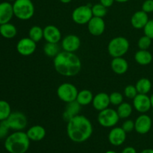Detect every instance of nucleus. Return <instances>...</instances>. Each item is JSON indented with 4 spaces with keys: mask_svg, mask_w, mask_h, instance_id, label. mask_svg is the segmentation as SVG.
Listing matches in <instances>:
<instances>
[{
    "mask_svg": "<svg viewBox=\"0 0 153 153\" xmlns=\"http://www.w3.org/2000/svg\"><path fill=\"white\" fill-rule=\"evenodd\" d=\"M67 135L75 143H83L91 137L93 126L88 118L78 114L67 122Z\"/></svg>",
    "mask_w": 153,
    "mask_h": 153,
    "instance_id": "obj_1",
    "label": "nucleus"
},
{
    "mask_svg": "<svg viewBox=\"0 0 153 153\" xmlns=\"http://www.w3.org/2000/svg\"><path fill=\"white\" fill-rule=\"evenodd\" d=\"M54 67L57 73L67 77L75 76L82 69V62L74 52H60L54 58Z\"/></svg>",
    "mask_w": 153,
    "mask_h": 153,
    "instance_id": "obj_2",
    "label": "nucleus"
},
{
    "mask_svg": "<svg viewBox=\"0 0 153 153\" xmlns=\"http://www.w3.org/2000/svg\"><path fill=\"white\" fill-rule=\"evenodd\" d=\"M30 139L26 132L15 131L4 141V148L9 153H25L29 149Z\"/></svg>",
    "mask_w": 153,
    "mask_h": 153,
    "instance_id": "obj_3",
    "label": "nucleus"
},
{
    "mask_svg": "<svg viewBox=\"0 0 153 153\" xmlns=\"http://www.w3.org/2000/svg\"><path fill=\"white\" fill-rule=\"evenodd\" d=\"M13 14L21 20L30 19L34 13V5L31 0H16L13 4Z\"/></svg>",
    "mask_w": 153,
    "mask_h": 153,
    "instance_id": "obj_4",
    "label": "nucleus"
},
{
    "mask_svg": "<svg viewBox=\"0 0 153 153\" xmlns=\"http://www.w3.org/2000/svg\"><path fill=\"white\" fill-rule=\"evenodd\" d=\"M129 49V42L123 37H117L111 40L108 46L109 55L113 58L123 57Z\"/></svg>",
    "mask_w": 153,
    "mask_h": 153,
    "instance_id": "obj_5",
    "label": "nucleus"
},
{
    "mask_svg": "<svg viewBox=\"0 0 153 153\" xmlns=\"http://www.w3.org/2000/svg\"><path fill=\"white\" fill-rule=\"evenodd\" d=\"M97 120L99 123L102 126L105 128H111L115 126L119 122L120 117L117 111L108 108L100 111Z\"/></svg>",
    "mask_w": 153,
    "mask_h": 153,
    "instance_id": "obj_6",
    "label": "nucleus"
},
{
    "mask_svg": "<svg viewBox=\"0 0 153 153\" xmlns=\"http://www.w3.org/2000/svg\"><path fill=\"white\" fill-rule=\"evenodd\" d=\"M78 94L77 88L70 83L61 84L57 90V95L60 100L67 103L76 101Z\"/></svg>",
    "mask_w": 153,
    "mask_h": 153,
    "instance_id": "obj_7",
    "label": "nucleus"
},
{
    "mask_svg": "<svg viewBox=\"0 0 153 153\" xmlns=\"http://www.w3.org/2000/svg\"><path fill=\"white\" fill-rule=\"evenodd\" d=\"M91 7L89 5H81L74 9L72 13V19L73 22L79 25L88 24L93 17Z\"/></svg>",
    "mask_w": 153,
    "mask_h": 153,
    "instance_id": "obj_8",
    "label": "nucleus"
},
{
    "mask_svg": "<svg viewBox=\"0 0 153 153\" xmlns=\"http://www.w3.org/2000/svg\"><path fill=\"white\" fill-rule=\"evenodd\" d=\"M6 120L10 129L14 131H22L26 128L28 124L26 116L20 111L11 112Z\"/></svg>",
    "mask_w": 153,
    "mask_h": 153,
    "instance_id": "obj_9",
    "label": "nucleus"
},
{
    "mask_svg": "<svg viewBox=\"0 0 153 153\" xmlns=\"http://www.w3.org/2000/svg\"><path fill=\"white\" fill-rule=\"evenodd\" d=\"M35 42L30 37H24L20 39L16 44V50L23 56H29L36 50L37 45Z\"/></svg>",
    "mask_w": 153,
    "mask_h": 153,
    "instance_id": "obj_10",
    "label": "nucleus"
},
{
    "mask_svg": "<svg viewBox=\"0 0 153 153\" xmlns=\"http://www.w3.org/2000/svg\"><path fill=\"white\" fill-rule=\"evenodd\" d=\"M133 106L137 111L141 114H145L152 108L150 97L147 94H137L133 99Z\"/></svg>",
    "mask_w": 153,
    "mask_h": 153,
    "instance_id": "obj_11",
    "label": "nucleus"
},
{
    "mask_svg": "<svg viewBox=\"0 0 153 153\" xmlns=\"http://www.w3.org/2000/svg\"><path fill=\"white\" fill-rule=\"evenodd\" d=\"M152 120L149 115L142 114L134 121V130L138 134H145L150 131L152 128Z\"/></svg>",
    "mask_w": 153,
    "mask_h": 153,
    "instance_id": "obj_12",
    "label": "nucleus"
},
{
    "mask_svg": "<svg viewBox=\"0 0 153 153\" xmlns=\"http://www.w3.org/2000/svg\"><path fill=\"white\" fill-rule=\"evenodd\" d=\"M81 46V40L75 34H68L61 42V46L64 51L69 52H75Z\"/></svg>",
    "mask_w": 153,
    "mask_h": 153,
    "instance_id": "obj_13",
    "label": "nucleus"
},
{
    "mask_svg": "<svg viewBox=\"0 0 153 153\" xmlns=\"http://www.w3.org/2000/svg\"><path fill=\"white\" fill-rule=\"evenodd\" d=\"M88 31L92 35L100 36L105 29V22L103 18L93 16L88 23Z\"/></svg>",
    "mask_w": 153,
    "mask_h": 153,
    "instance_id": "obj_14",
    "label": "nucleus"
},
{
    "mask_svg": "<svg viewBox=\"0 0 153 153\" xmlns=\"http://www.w3.org/2000/svg\"><path fill=\"white\" fill-rule=\"evenodd\" d=\"M126 139V132L122 127H115L110 131L108 134V140L111 144L115 146L122 145Z\"/></svg>",
    "mask_w": 153,
    "mask_h": 153,
    "instance_id": "obj_15",
    "label": "nucleus"
},
{
    "mask_svg": "<svg viewBox=\"0 0 153 153\" xmlns=\"http://www.w3.org/2000/svg\"><path fill=\"white\" fill-rule=\"evenodd\" d=\"M43 38L47 43H58L61 39V33L58 27L49 25L43 28Z\"/></svg>",
    "mask_w": 153,
    "mask_h": 153,
    "instance_id": "obj_16",
    "label": "nucleus"
},
{
    "mask_svg": "<svg viewBox=\"0 0 153 153\" xmlns=\"http://www.w3.org/2000/svg\"><path fill=\"white\" fill-rule=\"evenodd\" d=\"M13 16V4L8 1L0 3V25L10 22Z\"/></svg>",
    "mask_w": 153,
    "mask_h": 153,
    "instance_id": "obj_17",
    "label": "nucleus"
},
{
    "mask_svg": "<svg viewBox=\"0 0 153 153\" xmlns=\"http://www.w3.org/2000/svg\"><path fill=\"white\" fill-rule=\"evenodd\" d=\"M92 104L94 108L99 111L108 108L109 105L111 104L109 95L105 93H99L95 97H94Z\"/></svg>",
    "mask_w": 153,
    "mask_h": 153,
    "instance_id": "obj_18",
    "label": "nucleus"
},
{
    "mask_svg": "<svg viewBox=\"0 0 153 153\" xmlns=\"http://www.w3.org/2000/svg\"><path fill=\"white\" fill-rule=\"evenodd\" d=\"M148 21H149L148 14L143 10L135 12L131 18V25L137 29H141L144 28Z\"/></svg>",
    "mask_w": 153,
    "mask_h": 153,
    "instance_id": "obj_19",
    "label": "nucleus"
},
{
    "mask_svg": "<svg viewBox=\"0 0 153 153\" xmlns=\"http://www.w3.org/2000/svg\"><path fill=\"white\" fill-rule=\"evenodd\" d=\"M111 67L116 74L122 75L126 73L128 70V64L125 58L123 57H118L113 58L111 63Z\"/></svg>",
    "mask_w": 153,
    "mask_h": 153,
    "instance_id": "obj_20",
    "label": "nucleus"
},
{
    "mask_svg": "<svg viewBox=\"0 0 153 153\" xmlns=\"http://www.w3.org/2000/svg\"><path fill=\"white\" fill-rule=\"evenodd\" d=\"M81 105L77 101H73L67 103L65 111L63 113V119L68 122L72 118L77 116L81 111Z\"/></svg>",
    "mask_w": 153,
    "mask_h": 153,
    "instance_id": "obj_21",
    "label": "nucleus"
},
{
    "mask_svg": "<svg viewBox=\"0 0 153 153\" xmlns=\"http://www.w3.org/2000/svg\"><path fill=\"white\" fill-rule=\"evenodd\" d=\"M30 140L32 141H40L43 140L46 136V129L40 125H35L29 128L26 131Z\"/></svg>",
    "mask_w": 153,
    "mask_h": 153,
    "instance_id": "obj_22",
    "label": "nucleus"
},
{
    "mask_svg": "<svg viewBox=\"0 0 153 153\" xmlns=\"http://www.w3.org/2000/svg\"><path fill=\"white\" fill-rule=\"evenodd\" d=\"M134 60L140 65L146 66L152 62V55L148 50L140 49L134 55Z\"/></svg>",
    "mask_w": 153,
    "mask_h": 153,
    "instance_id": "obj_23",
    "label": "nucleus"
},
{
    "mask_svg": "<svg viewBox=\"0 0 153 153\" xmlns=\"http://www.w3.org/2000/svg\"><path fill=\"white\" fill-rule=\"evenodd\" d=\"M17 34V29L13 24L7 23L0 25V34L6 39L13 38Z\"/></svg>",
    "mask_w": 153,
    "mask_h": 153,
    "instance_id": "obj_24",
    "label": "nucleus"
},
{
    "mask_svg": "<svg viewBox=\"0 0 153 153\" xmlns=\"http://www.w3.org/2000/svg\"><path fill=\"white\" fill-rule=\"evenodd\" d=\"M93 100H94V95L89 90H82V91H79L77 98H76V101L82 106H85L91 104L92 103Z\"/></svg>",
    "mask_w": 153,
    "mask_h": 153,
    "instance_id": "obj_25",
    "label": "nucleus"
},
{
    "mask_svg": "<svg viewBox=\"0 0 153 153\" xmlns=\"http://www.w3.org/2000/svg\"><path fill=\"white\" fill-rule=\"evenodd\" d=\"M135 88L138 94H147L152 88V83L150 80L146 78L139 79L135 85Z\"/></svg>",
    "mask_w": 153,
    "mask_h": 153,
    "instance_id": "obj_26",
    "label": "nucleus"
},
{
    "mask_svg": "<svg viewBox=\"0 0 153 153\" xmlns=\"http://www.w3.org/2000/svg\"><path fill=\"white\" fill-rule=\"evenodd\" d=\"M117 111L120 119L128 118L132 113V106L128 102H122L118 105Z\"/></svg>",
    "mask_w": 153,
    "mask_h": 153,
    "instance_id": "obj_27",
    "label": "nucleus"
},
{
    "mask_svg": "<svg viewBox=\"0 0 153 153\" xmlns=\"http://www.w3.org/2000/svg\"><path fill=\"white\" fill-rule=\"evenodd\" d=\"M43 52L45 55L51 58H55L60 52V48L58 43H46L43 47Z\"/></svg>",
    "mask_w": 153,
    "mask_h": 153,
    "instance_id": "obj_28",
    "label": "nucleus"
},
{
    "mask_svg": "<svg viewBox=\"0 0 153 153\" xmlns=\"http://www.w3.org/2000/svg\"><path fill=\"white\" fill-rule=\"evenodd\" d=\"M28 37L34 40L35 43H37L43 37V29L38 25H34L30 28Z\"/></svg>",
    "mask_w": 153,
    "mask_h": 153,
    "instance_id": "obj_29",
    "label": "nucleus"
},
{
    "mask_svg": "<svg viewBox=\"0 0 153 153\" xmlns=\"http://www.w3.org/2000/svg\"><path fill=\"white\" fill-rule=\"evenodd\" d=\"M11 114V108L10 104L5 100H0V121L8 118Z\"/></svg>",
    "mask_w": 153,
    "mask_h": 153,
    "instance_id": "obj_30",
    "label": "nucleus"
},
{
    "mask_svg": "<svg viewBox=\"0 0 153 153\" xmlns=\"http://www.w3.org/2000/svg\"><path fill=\"white\" fill-rule=\"evenodd\" d=\"M91 9H92V13L94 16L103 18L107 14V7L102 5L101 3H99V4H96L94 5H93L91 7Z\"/></svg>",
    "mask_w": 153,
    "mask_h": 153,
    "instance_id": "obj_31",
    "label": "nucleus"
},
{
    "mask_svg": "<svg viewBox=\"0 0 153 153\" xmlns=\"http://www.w3.org/2000/svg\"><path fill=\"white\" fill-rule=\"evenodd\" d=\"M151 44H152V39L146 35L140 37L137 42L139 49H142V50H148V49L150 47Z\"/></svg>",
    "mask_w": 153,
    "mask_h": 153,
    "instance_id": "obj_32",
    "label": "nucleus"
},
{
    "mask_svg": "<svg viewBox=\"0 0 153 153\" xmlns=\"http://www.w3.org/2000/svg\"><path fill=\"white\" fill-rule=\"evenodd\" d=\"M110 103L113 105H119L123 102V96L119 92H113L109 95Z\"/></svg>",
    "mask_w": 153,
    "mask_h": 153,
    "instance_id": "obj_33",
    "label": "nucleus"
},
{
    "mask_svg": "<svg viewBox=\"0 0 153 153\" xmlns=\"http://www.w3.org/2000/svg\"><path fill=\"white\" fill-rule=\"evenodd\" d=\"M10 129V128L6 120L0 121V139L7 137L8 136V132Z\"/></svg>",
    "mask_w": 153,
    "mask_h": 153,
    "instance_id": "obj_34",
    "label": "nucleus"
},
{
    "mask_svg": "<svg viewBox=\"0 0 153 153\" xmlns=\"http://www.w3.org/2000/svg\"><path fill=\"white\" fill-rule=\"evenodd\" d=\"M137 94L138 93H137V89L134 85H128V86L126 87L125 90H124V94L128 99H132L133 100L137 96Z\"/></svg>",
    "mask_w": 153,
    "mask_h": 153,
    "instance_id": "obj_35",
    "label": "nucleus"
},
{
    "mask_svg": "<svg viewBox=\"0 0 153 153\" xmlns=\"http://www.w3.org/2000/svg\"><path fill=\"white\" fill-rule=\"evenodd\" d=\"M143 31H144V34L149 38L152 40L153 39V19H150L147 22L146 25L143 28Z\"/></svg>",
    "mask_w": 153,
    "mask_h": 153,
    "instance_id": "obj_36",
    "label": "nucleus"
},
{
    "mask_svg": "<svg viewBox=\"0 0 153 153\" xmlns=\"http://www.w3.org/2000/svg\"><path fill=\"white\" fill-rule=\"evenodd\" d=\"M122 128L126 132H131L134 129V122L131 120H127L123 123Z\"/></svg>",
    "mask_w": 153,
    "mask_h": 153,
    "instance_id": "obj_37",
    "label": "nucleus"
},
{
    "mask_svg": "<svg viewBox=\"0 0 153 153\" xmlns=\"http://www.w3.org/2000/svg\"><path fill=\"white\" fill-rule=\"evenodd\" d=\"M142 10L146 13L153 12V0H146L142 4Z\"/></svg>",
    "mask_w": 153,
    "mask_h": 153,
    "instance_id": "obj_38",
    "label": "nucleus"
},
{
    "mask_svg": "<svg viewBox=\"0 0 153 153\" xmlns=\"http://www.w3.org/2000/svg\"><path fill=\"white\" fill-rule=\"evenodd\" d=\"M100 3H101L102 5H104L105 7H111V6L113 5L114 2V0H100Z\"/></svg>",
    "mask_w": 153,
    "mask_h": 153,
    "instance_id": "obj_39",
    "label": "nucleus"
},
{
    "mask_svg": "<svg viewBox=\"0 0 153 153\" xmlns=\"http://www.w3.org/2000/svg\"><path fill=\"white\" fill-rule=\"evenodd\" d=\"M121 153H137V151L134 149V147H131V146H127L122 151Z\"/></svg>",
    "mask_w": 153,
    "mask_h": 153,
    "instance_id": "obj_40",
    "label": "nucleus"
},
{
    "mask_svg": "<svg viewBox=\"0 0 153 153\" xmlns=\"http://www.w3.org/2000/svg\"><path fill=\"white\" fill-rule=\"evenodd\" d=\"M140 153H153V149H143Z\"/></svg>",
    "mask_w": 153,
    "mask_h": 153,
    "instance_id": "obj_41",
    "label": "nucleus"
},
{
    "mask_svg": "<svg viewBox=\"0 0 153 153\" xmlns=\"http://www.w3.org/2000/svg\"><path fill=\"white\" fill-rule=\"evenodd\" d=\"M61 2L64 3V4H68V3H70V1H72V0H59Z\"/></svg>",
    "mask_w": 153,
    "mask_h": 153,
    "instance_id": "obj_42",
    "label": "nucleus"
},
{
    "mask_svg": "<svg viewBox=\"0 0 153 153\" xmlns=\"http://www.w3.org/2000/svg\"><path fill=\"white\" fill-rule=\"evenodd\" d=\"M115 1H117V2H120V3H124V2H127L128 1H129V0H114Z\"/></svg>",
    "mask_w": 153,
    "mask_h": 153,
    "instance_id": "obj_43",
    "label": "nucleus"
},
{
    "mask_svg": "<svg viewBox=\"0 0 153 153\" xmlns=\"http://www.w3.org/2000/svg\"><path fill=\"white\" fill-rule=\"evenodd\" d=\"M150 101H151V106H152V108L153 109V94L150 97Z\"/></svg>",
    "mask_w": 153,
    "mask_h": 153,
    "instance_id": "obj_44",
    "label": "nucleus"
},
{
    "mask_svg": "<svg viewBox=\"0 0 153 153\" xmlns=\"http://www.w3.org/2000/svg\"><path fill=\"white\" fill-rule=\"evenodd\" d=\"M105 153H117V152H114V151H111V150H110V151H108V152H105Z\"/></svg>",
    "mask_w": 153,
    "mask_h": 153,
    "instance_id": "obj_45",
    "label": "nucleus"
},
{
    "mask_svg": "<svg viewBox=\"0 0 153 153\" xmlns=\"http://www.w3.org/2000/svg\"><path fill=\"white\" fill-rule=\"evenodd\" d=\"M7 1H16V0H7Z\"/></svg>",
    "mask_w": 153,
    "mask_h": 153,
    "instance_id": "obj_46",
    "label": "nucleus"
}]
</instances>
